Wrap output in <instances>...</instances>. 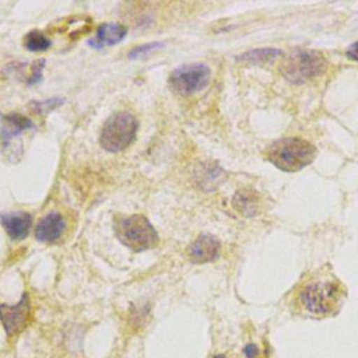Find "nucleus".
Segmentation results:
<instances>
[{"label": "nucleus", "mask_w": 358, "mask_h": 358, "mask_svg": "<svg viewBox=\"0 0 358 358\" xmlns=\"http://www.w3.org/2000/svg\"><path fill=\"white\" fill-rule=\"evenodd\" d=\"M164 43L161 42H151V43H143V45H138L136 48H133L130 52H129V59H138V57H144L147 56L148 53L162 48Z\"/></svg>", "instance_id": "f3484780"}, {"label": "nucleus", "mask_w": 358, "mask_h": 358, "mask_svg": "<svg viewBox=\"0 0 358 358\" xmlns=\"http://www.w3.org/2000/svg\"><path fill=\"white\" fill-rule=\"evenodd\" d=\"M29 308V296L27 292L22 294L21 299L15 305H0V322L7 336L11 337L20 334L25 329L28 323Z\"/></svg>", "instance_id": "0eeeda50"}, {"label": "nucleus", "mask_w": 358, "mask_h": 358, "mask_svg": "<svg viewBox=\"0 0 358 358\" xmlns=\"http://www.w3.org/2000/svg\"><path fill=\"white\" fill-rule=\"evenodd\" d=\"M43 66H45V60L41 59V60H36L32 67H31V74L27 80V84L28 85H32V84H36L38 81H41L42 78V71H43Z\"/></svg>", "instance_id": "a211bd4d"}, {"label": "nucleus", "mask_w": 358, "mask_h": 358, "mask_svg": "<svg viewBox=\"0 0 358 358\" xmlns=\"http://www.w3.org/2000/svg\"><path fill=\"white\" fill-rule=\"evenodd\" d=\"M280 55H281V52L278 49L263 48V49L249 50V52L241 55L238 57V60L246 62V63H252V64H262V63H266V62H270V60L275 59Z\"/></svg>", "instance_id": "4468645a"}, {"label": "nucleus", "mask_w": 358, "mask_h": 358, "mask_svg": "<svg viewBox=\"0 0 358 358\" xmlns=\"http://www.w3.org/2000/svg\"><path fill=\"white\" fill-rule=\"evenodd\" d=\"M210 69L203 63L185 64L175 69L169 76L171 87L180 95H192L207 87L210 81Z\"/></svg>", "instance_id": "423d86ee"}, {"label": "nucleus", "mask_w": 358, "mask_h": 358, "mask_svg": "<svg viewBox=\"0 0 358 358\" xmlns=\"http://www.w3.org/2000/svg\"><path fill=\"white\" fill-rule=\"evenodd\" d=\"M260 196L252 189H241L232 197V206L242 215H255L260 211Z\"/></svg>", "instance_id": "f8f14e48"}, {"label": "nucleus", "mask_w": 358, "mask_h": 358, "mask_svg": "<svg viewBox=\"0 0 358 358\" xmlns=\"http://www.w3.org/2000/svg\"><path fill=\"white\" fill-rule=\"evenodd\" d=\"M63 103V99L60 98H52V99H45V101H34L31 102V108L35 113H39V115H45V113H49L52 112L53 109L59 108L60 105Z\"/></svg>", "instance_id": "dca6fc26"}, {"label": "nucleus", "mask_w": 358, "mask_h": 358, "mask_svg": "<svg viewBox=\"0 0 358 358\" xmlns=\"http://www.w3.org/2000/svg\"><path fill=\"white\" fill-rule=\"evenodd\" d=\"M24 46L31 52H45L52 46V41L41 31H29L24 36Z\"/></svg>", "instance_id": "2eb2a0df"}, {"label": "nucleus", "mask_w": 358, "mask_h": 358, "mask_svg": "<svg viewBox=\"0 0 358 358\" xmlns=\"http://www.w3.org/2000/svg\"><path fill=\"white\" fill-rule=\"evenodd\" d=\"M256 354H257V348H256L255 345H248V347H245V355H246L248 358H253Z\"/></svg>", "instance_id": "aec40b11"}, {"label": "nucleus", "mask_w": 358, "mask_h": 358, "mask_svg": "<svg viewBox=\"0 0 358 358\" xmlns=\"http://www.w3.org/2000/svg\"><path fill=\"white\" fill-rule=\"evenodd\" d=\"M127 34V28L119 22H105L96 28L95 38L90 41L91 46L102 48V46H113L124 39Z\"/></svg>", "instance_id": "9b49d317"}, {"label": "nucleus", "mask_w": 358, "mask_h": 358, "mask_svg": "<svg viewBox=\"0 0 358 358\" xmlns=\"http://www.w3.org/2000/svg\"><path fill=\"white\" fill-rule=\"evenodd\" d=\"M1 225L6 229L7 235L14 241L24 239L31 228L32 218L25 211H13V213H4L0 217Z\"/></svg>", "instance_id": "9d476101"}, {"label": "nucleus", "mask_w": 358, "mask_h": 358, "mask_svg": "<svg viewBox=\"0 0 358 358\" xmlns=\"http://www.w3.org/2000/svg\"><path fill=\"white\" fill-rule=\"evenodd\" d=\"M66 229V221L59 213L46 214L35 228V238L43 243H55Z\"/></svg>", "instance_id": "1a4fd4ad"}, {"label": "nucleus", "mask_w": 358, "mask_h": 358, "mask_svg": "<svg viewBox=\"0 0 358 358\" xmlns=\"http://www.w3.org/2000/svg\"><path fill=\"white\" fill-rule=\"evenodd\" d=\"M34 123L25 117L21 113H8L3 119V129H1V137L4 143L7 144L11 138L17 137L24 130L32 129Z\"/></svg>", "instance_id": "ddd939ff"}, {"label": "nucleus", "mask_w": 358, "mask_h": 358, "mask_svg": "<svg viewBox=\"0 0 358 358\" xmlns=\"http://www.w3.org/2000/svg\"><path fill=\"white\" fill-rule=\"evenodd\" d=\"M344 294V287L337 278H316L301 288L298 301L308 313L323 317L337 312Z\"/></svg>", "instance_id": "f257e3e1"}, {"label": "nucleus", "mask_w": 358, "mask_h": 358, "mask_svg": "<svg viewBox=\"0 0 358 358\" xmlns=\"http://www.w3.org/2000/svg\"><path fill=\"white\" fill-rule=\"evenodd\" d=\"M326 59L320 53L296 49L284 59L281 71L289 81L301 84L320 76L326 70Z\"/></svg>", "instance_id": "39448f33"}, {"label": "nucleus", "mask_w": 358, "mask_h": 358, "mask_svg": "<svg viewBox=\"0 0 358 358\" xmlns=\"http://www.w3.org/2000/svg\"><path fill=\"white\" fill-rule=\"evenodd\" d=\"M117 239L134 252H143L158 243V234L152 224L141 214L117 218L115 224Z\"/></svg>", "instance_id": "7ed1b4c3"}, {"label": "nucleus", "mask_w": 358, "mask_h": 358, "mask_svg": "<svg viewBox=\"0 0 358 358\" xmlns=\"http://www.w3.org/2000/svg\"><path fill=\"white\" fill-rule=\"evenodd\" d=\"M316 155V148L301 137H285L274 141L266 151L267 159L278 169L294 172L309 165Z\"/></svg>", "instance_id": "f03ea898"}, {"label": "nucleus", "mask_w": 358, "mask_h": 358, "mask_svg": "<svg viewBox=\"0 0 358 358\" xmlns=\"http://www.w3.org/2000/svg\"><path fill=\"white\" fill-rule=\"evenodd\" d=\"M220 241L210 234L199 235L189 246L187 256L193 263H207L213 262L220 255Z\"/></svg>", "instance_id": "6e6552de"}, {"label": "nucleus", "mask_w": 358, "mask_h": 358, "mask_svg": "<svg viewBox=\"0 0 358 358\" xmlns=\"http://www.w3.org/2000/svg\"><path fill=\"white\" fill-rule=\"evenodd\" d=\"M347 56L352 60H358V41L354 42L348 49H347Z\"/></svg>", "instance_id": "6ab92c4d"}, {"label": "nucleus", "mask_w": 358, "mask_h": 358, "mask_svg": "<svg viewBox=\"0 0 358 358\" xmlns=\"http://www.w3.org/2000/svg\"><path fill=\"white\" fill-rule=\"evenodd\" d=\"M138 122L127 110L113 113L103 124L99 143L109 152H119L127 148L136 138Z\"/></svg>", "instance_id": "20e7f679"}]
</instances>
